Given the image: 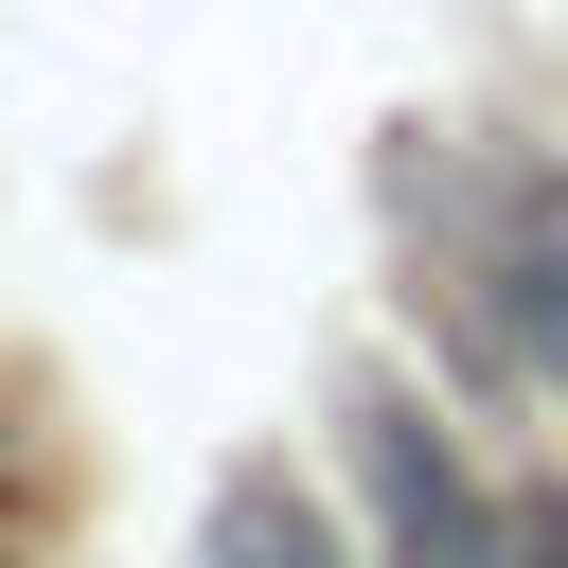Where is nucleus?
Segmentation results:
<instances>
[{
  "label": "nucleus",
  "mask_w": 568,
  "mask_h": 568,
  "mask_svg": "<svg viewBox=\"0 0 568 568\" xmlns=\"http://www.w3.org/2000/svg\"><path fill=\"white\" fill-rule=\"evenodd\" d=\"M355 462H373V515H390L408 568H497V532H479V497H462V462L408 390H355Z\"/></svg>",
  "instance_id": "f257e3e1"
},
{
  "label": "nucleus",
  "mask_w": 568,
  "mask_h": 568,
  "mask_svg": "<svg viewBox=\"0 0 568 568\" xmlns=\"http://www.w3.org/2000/svg\"><path fill=\"white\" fill-rule=\"evenodd\" d=\"M497 355L568 426V178H532V160L497 178Z\"/></svg>",
  "instance_id": "f03ea898"
},
{
  "label": "nucleus",
  "mask_w": 568,
  "mask_h": 568,
  "mask_svg": "<svg viewBox=\"0 0 568 568\" xmlns=\"http://www.w3.org/2000/svg\"><path fill=\"white\" fill-rule=\"evenodd\" d=\"M213 568H355V550L320 532V497H302L284 462H231V479H213Z\"/></svg>",
  "instance_id": "7ed1b4c3"
}]
</instances>
